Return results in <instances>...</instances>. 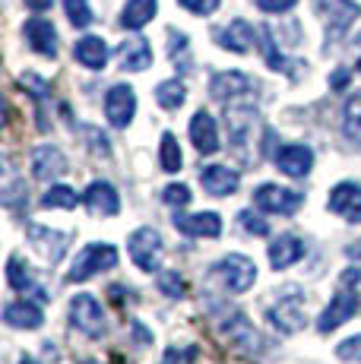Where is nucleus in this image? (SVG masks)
I'll use <instances>...</instances> for the list:
<instances>
[{
  "mask_svg": "<svg viewBox=\"0 0 361 364\" xmlns=\"http://www.w3.org/2000/svg\"><path fill=\"white\" fill-rule=\"evenodd\" d=\"M212 276L222 282V289L232 291V295H241V291L254 289L257 282V263L244 254H228L225 260H219L212 266Z\"/></svg>",
  "mask_w": 361,
  "mask_h": 364,
  "instance_id": "nucleus-1",
  "label": "nucleus"
},
{
  "mask_svg": "<svg viewBox=\"0 0 361 364\" xmlns=\"http://www.w3.org/2000/svg\"><path fill=\"white\" fill-rule=\"evenodd\" d=\"M117 266V247L114 244H86V247L76 254L73 269L67 272V282H86L95 272L102 269H114Z\"/></svg>",
  "mask_w": 361,
  "mask_h": 364,
  "instance_id": "nucleus-2",
  "label": "nucleus"
},
{
  "mask_svg": "<svg viewBox=\"0 0 361 364\" xmlns=\"http://www.w3.org/2000/svg\"><path fill=\"white\" fill-rule=\"evenodd\" d=\"M127 250H130V260L140 266L143 272H156L158 263H162V235L156 228H136L127 241Z\"/></svg>",
  "mask_w": 361,
  "mask_h": 364,
  "instance_id": "nucleus-3",
  "label": "nucleus"
},
{
  "mask_svg": "<svg viewBox=\"0 0 361 364\" xmlns=\"http://www.w3.org/2000/svg\"><path fill=\"white\" fill-rule=\"evenodd\" d=\"M266 317L279 333H286V336L298 333L304 326V298L298 295V289H286L279 295V301L269 307Z\"/></svg>",
  "mask_w": 361,
  "mask_h": 364,
  "instance_id": "nucleus-4",
  "label": "nucleus"
},
{
  "mask_svg": "<svg viewBox=\"0 0 361 364\" xmlns=\"http://www.w3.org/2000/svg\"><path fill=\"white\" fill-rule=\"evenodd\" d=\"M70 320L80 333H86L89 339H99L105 336V314L102 304L92 295H73L70 301Z\"/></svg>",
  "mask_w": 361,
  "mask_h": 364,
  "instance_id": "nucleus-5",
  "label": "nucleus"
},
{
  "mask_svg": "<svg viewBox=\"0 0 361 364\" xmlns=\"http://www.w3.org/2000/svg\"><path fill=\"white\" fill-rule=\"evenodd\" d=\"M304 203V193L289 191V187L279 184H260L254 191V206L263 209V213H279V215H291L298 206Z\"/></svg>",
  "mask_w": 361,
  "mask_h": 364,
  "instance_id": "nucleus-6",
  "label": "nucleus"
},
{
  "mask_svg": "<svg viewBox=\"0 0 361 364\" xmlns=\"http://www.w3.org/2000/svg\"><path fill=\"white\" fill-rule=\"evenodd\" d=\"M317 13L323 16L326 32H330L333 38H339V35L355 23V16H361V6L355 0H317Z\"/></svg>",
  "mask_w": 361,
  "mask_h": 364,
  "instance_id": "nucleus-7",
  "label": "nucleus"
},
{
  "mask_svg": "<svg viewBox=\"0 0 361 364\" xmlns=\"http://www.w3.org/2000/svg\"><path fill=\"white\" fill-rule=\"evenodd\" d=\"M355 314H358V295L352 289H339L336 298L326 304V311L320 314V320H317V330L333 333V330H339L345 320L355 317Z\"/></svg>",
  "mask_w": 361,
  "mask_h": 364,
  "instance_id": "nucleus-8",
  "label": "nucleus"
},
{
  "mask_svg": "<svg viewBox=\"0 0 361 364\" xmlns=\"http://www.w3.org/2000/svg\"><path fill=\"white\" fill-rule=\"evenodd\" d=\"M136 114V92L130 86H124V82H117V86L108 89L105 95V117L111 127H127L130 121H134Z\"/></svg>",
  "mask_w": 361,
  "mask_h": 364,
  "instance_id": "nucleus-9",
  "label": "nucleus"
},
{
  "mask_svg": "<svg viewBox=\"0 0 361 364\" xmlns=\"http://www.w3.org/2000/svg\"><path fill=\"white\" fill-rule=\"evenodd\" d=\"M326 209L343 215L345 222H361V184H355V181H339L330 191Z\"/></svg>",
  "mask_w": 361,
  "mask_h": 364,
  "instance_id": "nucleus-10",
  "label": "nucleus"
},
{
  "mask_svg": "<svg viewBox=\"0 0 361 364\" xmlns=\"http://www.w3.org/2000/svg\"><path fill=\"white\" fill-rule=\"evenodd\" d=\"M210 92L212 99L225 102V105H235L238 99H244V95L254 92V80L244 73H238V70H228V73H216L210 82Z\"/></svg>",
  "mask_w": 361,
  "mask_h": 364,
  "instance_id": "nucleus-11",
  "label": "nucleus"
},
{
  "mask_svg": "<svg viewBox=\"0 0 361 364\" xmlns=\"http://www.w3.org/2000/svg\"><path fill=\"white\" fill-rule=\"evenodd\" d=\"M276 165H279L282 174L289 178H308L311 168H314V152L311 146H298V143H289L282 149H276Z\"/></svg>",
  "mask_w": 361,
  "mask_h": 364,
  "instance_id": "nucleus-12",
  "label": "nucleus"
},
{
  "mask_svg": "<svg viewBox=\"0 0 361 364\" xmlns=\"http://www.w3.org/2000/svg\"><path fill=\"white\" fill-rule=\"evenodd\" d=\"M175 228L187 237H219L222 235V219L216 213H193V215H184V213H175Z\"/></svg>",
  "mask_w": 361,
  "mask_h": 364,
  "instance_id": "nucleus-13",
  "label": "nucleus"
},
{
  "mask_svg": "<svg viewBox=\"0 0 361 364\" xmlns=\"http://www.w3.org/2000/svg\"><path fill=\"white\" fill-rule=\"evenodd\" d=\"M200 184H203V191L212 193V197H228V193L238 191L241 174L228 165H206L203 171H200Z\"/></svg>",
  "mask_w": 361,
  "mask_h": 364,
  "instance_id": "nucleus-14",
  "label": "nucleus"
},
{
  "mask_svg": "<svg viewBox=\"0 0 361 364\" xmlns=\"http://www.w3.org/2000/svg\"><path fill=\"white\" fill-rule=\"evenodd\" d=\"M82 203H86V209L95 215H117L121 213V197H117V191L108 184V181H92V184L86 187V193H82Z\"/></svg>",
  "mask_w": 361,
  "mask_h": 364,
  "instance_id": "nucleus-15",
  "label": "nucleus"
},
{
  "mask_svg": "<svg viewBox=\"0 0 361 364\" xmlns=\"http://www.w3.org/2000/svg\"><path fill=\"white\" fill-rule=\"evenodd\" d=\"M190 143L197 146L200 156H212V152H219V130H216L212 114L197 111V114L190 117Z\"/></svg>",
  "mask_w": 361,
  "mask_h": 364,
  "instance_id": "nucleus-16",
  "label": "nucleus"
},
{
  "mask_svg": "<svg viewBox=\"0 0 361 364\" xmlns=\"http://www.w3.org/2000/svg\"><path fill=\"white\" fill-rule=\"evenodd\" d=\"M64 171H67V159L58 146H38L32 152V174H36V181H54Z\"/></svg>",
  "mask_w": 361,
  "mask_h": 364,
  "instance_id": "nucleus-17",
  "label": "nucleus"
},
{
  "mask_svg": "<svg viewBox=\"0 0 361 364\" xmlns=\"http://www.w3.org/2000/svg\"><path fill=\"white\" fill-rule=\"evenodd\" d=\"M23 32L32 51L45 54V58H58V32H54V26L48 19H29Z\"/></svg>",
  "mask_w": 361,
  "mask_h": 364,
  "instance_id": "nucleus-18",
  "label": "nucleus"
},
{
  "mask_svg": "<svg viewBox=\"0 0 361 364\" xmlns=\"http://www.w3.org/2000/svg\"><path fill=\"white\" fill-rule=\"evenodd\" d=\"M216 41L222 48H228V51H235V54H247L254 48V41H257V32H254L251 23L235 19L228 29H216Z\"/></svg>",
  "mask_w": 361,
  "mask_h": 364,
  "instance_id": "nucleus-19",
  "label": "nucleus"
},
{
  "mask_svg": "<svg viewBox=\"0 0 361 364\" xmlns=\"http://www.w3.org/2000/svg\"><path fill=\"white\" fill-rule=\"evenodd\" d=\"M117 58H121V67L124 70H134V73H140L152 64V48L149 41L143 38V35H130L127 41H121V48H117Z\"/></svg>",
  "mask_w": 361,
  "mask_h": 364,
  "instance_id": "nucleus-20",
  "label": "nucleus"
},
{
  "mask_svg": "<svg viewBox=\"0 0 361 364\" xmlns=\"http://www.w3.org/2000/svg\"><path fill=\"white\" fill-rule=\"evenodd\" d=\"M219 333L225 336L228 342H235V346H244V348L260 346V336H257V330H254L251 323H247L244 314H238V311H232L228 317H222Z\"/></svg>",
  "mask_w": 361,
  "mask_h": 364,
  "instance_id": "nucleus-21",
  "label": "nucleus"
},
{
  "mask_svg": "<svg viewBox=\"0 0 361 364\" xmlns=\"http://www.w3.org/2000/svg\"><path fill=\"white\" fill-rule=\"evenodd\" d=\"M4 320L10 326H16V330H38L41 323H45V314H41L38 304H32V301H13V304L4 307Z\"/></svg>",
  "mask_w": 361,
  "mask_h": 364,
  "instance_id": "nucleus-22",
  "label": "nucleus"
},
{
  "mask_svg": "<svg viewBox=\"0 0 361 364\" xmlns=\"http://www.w3.org/2000/svg\"><path fill=\"white\" fill-rule=\"evenodd\" d=\"M301 257H304V241L295 235H279L269 244V263H273V269H289Z\"/></svg>",
  "mask_w": 361,
  "mask_h": 364,
  "instance_id": "nucleus-23",
  "label": "nucleus"
},
{
  "mask_svg": "<svg viewBox=\"0 0 361 364\" xmlns=\"http://www.w3.org/2000/svg\"><path fill=\"white\" fill-rule=\"evenodd\" d=\"M73 54H76V60L89 70H102L108 64V45L99 38V35H86V38H80L76 48H73Z\"/></svg>",
  "mask_w": 361,
  "mask_h": 364,
  "instance_id": "nucleus-24",
  "label": "nucleus"
},
{
  "mask_svg": "<svg viewBox=\"0 0 361 364\" xmlns=\"http://www.w3.org/2000/svg\"><path fill=\"white\" fill-rule=\"evenodd\" d=\"M29 237H32V244L38 247V254L45 257V260L58 263L60 257H64V241H67V235L51 232V228H38V225H32V228H29Z\"/></svg>",
  "mask_w": 361,
  "mask_h": 364,
  "instance_id": "nucleus-25",
  "label": "nucleus"
},
{
  "mask_svg": "<svg viewBox=\"0 0 361 364\" xmlns=\"http://www.w3.org/2000/svg\"><path fill=\"white\" fill-rule=\"evenodd\" d=\"M156 10H158V0H127V6H124V13H121V26L130 32L143 29V26L156 16Z\"/></svg>",
  "mask_w": 361,
  "mask_h": 364,
  "instance_id": "nucleus-26",
  "label": "nucleus"
},
{
  "mask_svg": "<svg viewBox=\"0 0 361 364\" xmlns=\"http://www.w3.org/2000/svg\"><path fill=\"white\" fill-rule=\"evenodd\" d=\"M184 99H187L184 82H178V80H165V82H158V86H156V102L162 105L165 111H178L180 105H184Z\"/></svg>",
  "mask_w": 361,
  "mask_h": 364,
  "instance_id": "nucleus-27",
  "label": "nucleus"
},
{
  "mask_svg": "<svg viewBox=\"0 0 361 364\" xmlns=\"http://www.w3.org/2000/svg\"><path fill=\"white\" fill-rule=\"evenodd\" d=\"M180 162H184V159H180V146H178L175 133H162V146H158V165H162V171L175 174Z\"/></svg>",
  "mask_w": 361,
  "mask_h": 364,
  "instance_id": "nucleus-28",
  "label": "nucleus"
},
{
  "mask_svg": "<svg viewBox=\"0 0 361 364\" xmlns=\"http://www.w3.org/2000/svg\"><path fill=\"white\" fill-rule=\"evenodd\" d=\"M76 203H80V197H76V191L67 184H51V191L41 197V206L45 209H73Z\"/></svg>",
  "mask_w": 361,
  "mask_h": 364,
  "instance_id": "nucleus-29",
  "label": "nucleus"
},
{
  "mask_svg": "<svg viewBox=\"0 0 361 364\" xmlns=\"http://www.w3.org/2000/svg\"><path fill=\"white\" fill-rule=\"evenodd\" d=\"M343 124H345V136L349 139L361 136V92L349 95V102L343 108Z\"/></svg>",
  "mask_w": 361,
  "mask_h": 364,
  "instance_id": "nucleus-30",
  "label": "nucleus"
},
{
  "mask_svg": "<svg viewBox=\"0 0 361 364\" xmlns=\"http://www.w3.org/2000/svg\"><path fill=\"white\" fill-rule=\"evenodd\" d=\"M6 282H10V289H16V291H26L32 285L29 269L19 263V257H10V260H6Z\"/></svg>",
  "mask_w": 361,
  "mask_h": 364,
  "instance_id": "nucleus-31",
  "label": "nucleus"
},
{
  "mask_svg": "<svg viewBox=\"0 0 361 364\" xmlns=\"http://www.w3.org/2000/svg\"><path fill=\"white\" fill-rule=\"evenodd\" d=\"M64 10H67V19L76 26V29H86L92 23V10H89L86 0H64Z\"/></svg>",
  "mask_w": 361,
  "mask_h": 364,
  "instance_id": "nucleus-32",
  "label": "nucleus"
},
{
  "mask_svg": "<svg viewBox=\"0 0 361 364\" xmlns=\"http://www.w3.org/2000/svg\"><path fill=\"white\" fill-rule=\"evenodd\" d=\"M158 289H162V295H168V298H180L184 295V279H180L175 269H162L158 272Z\"/></svg>",
  "mask_w": 361,
  "mask_h": 364,
  "instance_id": "nucleus-33",
  "label": "nucleus"
},
{
  "mask_svg": "<svg viewBox=\"0 0 361 364\" xmlns=\"http://www.w3.org/2000/svg\"><path fill=\"white\" fill-rule=\"evenodd\" d=\"M162 200L168 203V206H175V209H184L187 203H190V187L187 184H168L165 187V193H162Z\"/></svg>",
  "mask_w": 361,
  "mask_h": 364,
  "instance_id": "nucleus-34",
  "label": "nucleus"
},
{
  "mask_svg": "<svg viewBox=\"0 0 361 364\" xmlns=\"http://www.w3.org/2000/svg\"><path fill=\"white\" fill-rule=\"evenodd\" d=\"M336 355L343 361H355L361 364V336H349V339H343L336 346Z\"/></svg>",
  "mask_w": 361,
  "mask_h": 364,
  "instance_id": "nucleus-35",
  "label": "nucleus"
},
{
  "mask_svg": "<svg viewBox=\"0 0 361 364\" xmlns=\"http://www.w3.org/2000/svg\"><path fill=\"white\" fill-rule=\"evenodd\" d=\"M197 346H180V348H168L165 352V358H162V364H193L197 361Z\"/></svg>",
  "mask_w": 361,
  "mask_h": 364,
  "instance_id": "nucleus-36",
  "label": "nucleus"
},
{
  "mask_svg": "<svg viewBox=\"0 0 361 364\" xmlns=\"http://www.w3.org/2000/svg\"><path fill=\"white\" fill-rule=\"evenodd\" d=\"M238 219H241V225H244V232H251V235H257V237H266V235H269V225H266V222H263L257 213H251V209H244Z\"/></svg>",
  "mask_w": 361,
  "mask_h": 364,
  "instance_id": "nucleus-37",
  "label": "nucleus"
},
{
  "mask_svg": "<svg viewBox=\"0 0 361 364\" xmlns=\"http://www.w3.org/2000/svg\"><path fill=\"white\" fill-rule=\"evenodd\" d=\"M263 48H266V64H269V67H273V70H286V58H282V54L276 51L269 29H263Z\"/></svg>",
  "mask_w": 361,
  "mask_h": 364,
  "instance_id": "nucleus-38",
  "label": "nucleus"
},
{
  "mask_svg": "<svg viewBox=\"0 0 361 364\" xmlns=\"http://www.w3.org/2000/svg\"><path fill=\"white\" fill-rule=\"evenodd\" d=\"M180 6H187L190 13H197V16H210V13H216L219 0H178Z\"/></svg>",
  "mask_w": 361,
  "mask_h": 364,
  "instance_id": "nucleus-39",
  "label": "nucleus"
},
{
  "mask_svg": "<svg viewBox=\"0 0 361 364\" xmlns=\"http://www.w3.org/2000/svg\"><path fill=\"white\" fill-rule=\"evenodd\" d=\"M257 6H260L263 13H286V10H291V6L298 4V0H254Z\"/></svg>",
  "mask_w": 361,
  "mask_h": 364,
  "instance_id": "nucleus-40",
  "label": "nucleus"
},
{
  "mask_svg": "<svg viewBox=\"0 0 361 364\" xmlns=\"http://www.w3.org/2000/svg\"><path fill=\"white\" fill-rule=\"evenodd\" d=\"M330 86L333 89H345V86H349V70H336V73H333V80H330Z\"/></svg>",
  "mask_w": 361,
  "mask_h": 364,
  "instance_id": "nucleus-41",
  "label": "nucleus"
},
{
  "mask_svg": "<svg viewBox=\"0 0 361 364\" xmlns=\"http://www.w3.org/2000/svg\"><path fill=\"white\" fill-rule=\"evenodd\" d=\"M345 257H349V260H355V263H361V237L355 244H349V247H345Z\"/></svg>",
  "mask_w": 361,
  "mask_h": 364,
  "instance_id": "nucleus-42",
  "label": "nucleus"
},
{
  "mask_svg": "<svg viewBox=\"0 0 361 364\" xmlns=\"http://www.w3.org/2000/svg\"><path fill=\"white\" fill-rule=\"evenodd\" d=\"M51 4H54V0H26V6H29V10H36V13H45Z\"/></svg>",
  "mask_w": 361,
  "mask_h": 364,
  "instance_id": "nucleus-43",
  "label": "nucleus"
},
{
  "mask_svg": "<svg viewBox=\"0 0 361 364\" xmlns=\"http://www.w3.org/2000/svg\"><path fill=\"white\" fill-rule=\"evenodd\" d=\"M19 364H38L36 358H26V355H23V358H19Z\"/></svg>",
  "mask_w": 361,
  "mask_h": 364,
  "instance_id": "nucleus-44",
  "label": "nucleus"
},
{
  "mask_svg": "<svg viewBox=\"0 0 361 364\" xmlns=\"http://www.w3.org/2000/svg\"><path fill=\"white\" fill-rule=\"evenodd\" d=\"M82 364H99V361H82Z\"/></svg>",
  "mask_w": 361,
  "mask_h": 364,
  "instance_id": "nucleus-45",
  "label": "nucleus"
},
{
  "mask_svg": "<svg viewBox=\"0 0 361 364\" xmlns=\"http://www.w3.org/2000/svg\"><path fill=\"white\" fill-rule=\"evenodd\" d=\"M358 73H361V60H358Z\"/></svg>",
  "mask_w": 361,
  "mask_h": 364,
  "instance_id": "nucleus-46",
  "label": "nucleus"
},
{
  "mask_svg": "<svg viewBox=\"0 0 361 364\" xmlns=\"http://www.w3.org/2000/svg\"><path fill=\"white\" fill-rule=\"evenodd\" d=\"M358 45H361V35H358Z\"/></svg>",
  "mask_w": 361,
  "mask_h": 364,
  "instance_id": "nucleus-47",
  "label": "nucleus"
}]
</instances>
